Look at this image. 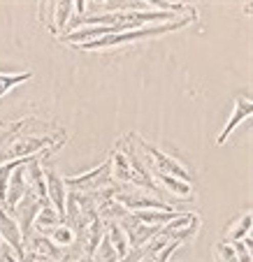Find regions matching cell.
Instances as JSON below:
<instances>
[{
	"label": "cell",
	"instance_id": "1",
	"mask_svg": "<svg viewBox=\"0 0 253 262\" xmlns=\"http://www.w3.org/2000/svg\"><path fill=\"white\" fill-rule=\"evenodd\" d=\"M198 19V12L181 19L167 21V24H154V26H144V28H135V30H125V33H116V35H107L100 37L95 42H86V45H75L79 51H100V49H110V47H119V45H130V42H139V40H149V37H160V35L174 33V30L186 28L188 24Z\"/></svg>",
	"mask_w": 253,
	"mask_h": 262
},
{
	"label": "cell",
	"instance_id": "2",
	"mask_svg": "<svg viewBox=\"0 0 253 262\" xmlns=\"http://www.w3.org/2000/svg\"><path fill=\"white\" fill-rule=\"evenodd\" d=\"M130 139H133L135 148H139V158H142L144 167L149 169V174H167V177H177L181 181L191 183V172L186 165H181L177 158L163 154L158 146L149 144L146 139H142L139 135L130 133Z\"/></svg>",
	"mask_w": 253,
	"mask_h": 262
},
{
	"label": "cell",
	"instance_id": "3",
	"mask_svg": "<svg viewBox=\"0 0 253 262\" xmlns=\"http://www.w3.org/2000/svg\"><path fill=\"white\" fill-rule=\"evenodd\" d=\"M65 188L75 190V193H86V195H95L102 188L112 186V174H110V160H104L102 165H98L95 169L84 174H77V177H65L63 179Z\"/></svg>",
	"mask_w": 253,
	"mask_h": 262
},
{
	"label": "cell",
	"instance_id": "4",
	"mask_svg": "<svg viewBox=\"0 0 253 262\" xmlns=\"http://www.w3.org/2000/svg\"><path fill=\"white\" fill-rule=\"evenodd\" d=\"M198 230H200V216H195L193 211H184L179 213L174 221H170L163 228V232L177 244H188L198 234Z\"/></svg>",
	"mask_w": 253,
	"mask_h": 262
},
{
	"label": "cell",
	"instance_id": "5",
	"mask_svg": "<svg viewBox=\"0 0 253 262\" xmlns=\"http://www.w3.org/2000/svg\"><path fill=\"white\" fill-rule=\"evenodd\" d=\"M0 239L19 260L24 257V234H21L14 218L7 211H3V209H0Z\"/></svg>",
	"mask_w": 253,
	"mask_h": 262
},
{
	"label": "cell",
	"instance_id": "6",
	"mask_svg": "<svg viewBox=\"0 0 253 262\" xmlns=\"http://www.w3.org/2000/svg\"><path fill=\"white\" fill-rule=\"evenodd\" d=\"M45 183H47V198H49V204L60 216V221H65V198H68V190H65L63 179L56 174V169L45 167Z\"/></svg>",
	"mask_w": 253,
	"mask_h": 262
},
{
	"label": "cell",
	"instance_id": "7",
	"mask_svg": "<svg viewBox=\"0 0 253 262\" xmlns=\"http://www.w3.org/2000/svg\"><path fill=\"white\" fill-rule=\"evenodd\" d=\"M251 112H253V102H251V100L244 98V95H237V98H235L233 114H230V119H228V123H225V128L221 130V135H219V139H216V144H225V142H228V137L233 135V130L237 128L239 123H244V121L251 116Z\"/></svg>",
	"mask_w": 253,
	"mask_h": 262
},
{
	"label": "cell",
	"instance_id": "8",
	"mask_svg": "<svg viewBox=\"0 0 253 262\" xmlns=\"http://www.w3.org/2000/svg\"><path fill=\"white\" fill-rule=\"evenodd\" d=\"M24 253L49 257V260H54V262H58L60 257H63V251H60L58 246H54L51 239L45 237V234H30L28 239H24Z\"/></svg>",
	"mask_w": 253,
	"mask_h": 262
},
{
	"label": "cell",
	"instance_id": "9",
	"mask_svg": "<svg viewBox=\"0 0 253 262\" xmlns=\"http://www.w3.org/2000/svg\"><path fill=\"white\" fill-rule=\"evenodd\" d=\"M49 14H51V19L47 21V28H49L51 35L60 37V35L65 33L70 14H72V3H70V0H65V3H51Z\"/></svg>",
	"mask_w": 253,
	"mask_h": 262
},
{
	"label": "cell",
	"instance_id": "10",
	"mask_svg": "<svg viewBox=\"0 0 253 262\" xmlns=\"http://www.w3.org/2000/svg\"><path fill=\"white\" fill-rule=\"evenodd\" d=\"M151 179L158 181L160 186H163L165 190H170L172 195H177L179 200L191 202V200L195 198V190H193V186H191L188 181H181V179H177V177H167V174H151Z\"/></svg>",
	"mask_w": 253,
	"mask_h": 262
},
{
	"label": "cell",
	"instance_id": "11",
	"mask_svg": "<svg viewBox=\"0 0 253 262\" xmlns=\"http://www.w3.org/2000/svg\"><path fill=\"white\" fill-rule=\"evenodd\" d=\"M251 223H253L251 211L239 213V216L230 223L228 228H225V232H223L225 242L233 244V242H244L246 237H251Z\"/></svg>",
	"mask_w": 253,
	"mask_h": 262
},
{
	"label": "cell",
	"instance_id": "12",
	"mask_svg": "<svg viewBox=\"0 0 253 262\" xmlns=\"http://www.w3.org/2000/svg\"><path fill=\"white\" fill-rule=\"evenodd\" d=\"M104 237L110 239V244H112V248L116 251L119 260H123V257L130 253L128 237H125L123 228H121V225H119L116 221H107V225H104Z\"/></svg>",
	"mask_w": 253,
	"mask_h": 262
},
{
	"label": "cell",
	"instance_id": "13",
	"mask_svg": "<svg viewBox=\"0 0 253 262\" xmlns=\"http://www.w3.org/2000/svg\"><path fill=\"white\" fill-rule=\"evenodd\" d=\"M58 223H60V216L54 211V207H51V204H45L33 221V234H45L47 237L49 230H54Z\"/></svg>",
	"mask_w": 253,
	"mask_h": 262
},
{
	"label": "cell",
	"instance_id": "14",
	"mask_svg": "<svg viewBox=\"0 0 253 262\" xmlns=\"http://www.w3.org/2000/svg\"><path fill=\"white\" fill-rule=\"evenodd\" d=\"M47 237H49L51 244H54V246H58L63 253H65V248L77 246V232L70 228L65 221H60L54 230H49V234H47Z\"/></svg>",
	"mask_w": 253,
	"mask_h": 262
},
{
	"label": "cell",
	"instance_id": "15",
	"mask_svg": "<svg viewBox=\"0 0 253 262\" xmlns=\"http://www.w3.org/2000/svg\"><path fill=\"white\" fill-rule=\"evenodd\" d=\"M28 79H33V74L30 72H19V74H3L0 72V98H3L7 91L14 89V86L26 84Z\"/></svg>",
	"mask_w": 253,
	"mask_h": 262
},
{
	"label": "cell",
	"instance_id": "16",
	"mask_svg": "<svg viewBox=\"0 0 253 262\" xmlns=\"http://www.w3.org/2000/svg\"><path fill=\"white\" fill-rule=\"evenodd\" d=\"M214 253H216V260L219 262H239L237 253H235V248L230 242H219L214 246Z\"/></svg>",
	"mask_w": 253,
	"mask_h": 262
},
{
	"label": "cell",
	"instance_id": "17",
	"mask_svg": "<svg viewBox=\"0 0 253 262\" xmlns=\"http://www.w3.org/2000/svg\"><path fill=\"white\" fill-rule=\"evenodd\" d=\"M233 248L239 262H251V237H246L244 242H233Z\"/></svg>",
	"mask_w": 253,
	"mask_h": 262
},
{
	"label": "cell",
	"instance_id": "18",
	"mask_svg": "<svg viewBox=\"0 0 253 262\" xmlns=\"http://www.w3.org/2000/svg\"><path fill=\"white\" fill-rule=\"evenodd\" d=\"M0 262H3V260H0Z\"/></svg>",
	"mask_w": 253,
	"mask_h": 262
}]
</instances>
